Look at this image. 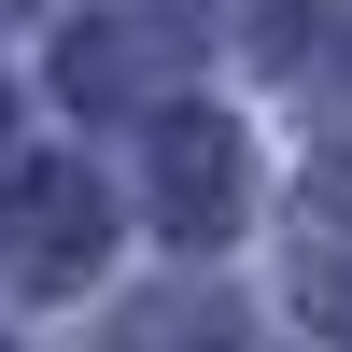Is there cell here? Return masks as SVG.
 Segmentation results:
<instances>
[{
    "instance_id": "cell-3",
    "label": "cell",
    "mask_w": 352,
    "mask_h": 352,
    "mask_svg": "<svg viewBox=\"0 0 352 352\" xmlns=\"http://www.w3.org/2000/svg\"><path fill=\"white\" fill-rule=\"evenodd\" d=\"M310 226H324V240H296V310L352 324V197H310Z\"/></svg>"
},
{
    "instance_id": "cell-1",
    "label": "cell",
    "mask_w": 352,
    "mask_h": 352,
    "mask_svg": "<svg viewBox=\"0 0 352 352\" xmlns=\"http://www.w3.org/2000/svg\"><path fill=\"white\" fill-rule=\"evenodd\" d=\"M0 254H14V282H85L99 268V184L71 155H28L0 184Z\"/></svg>"
},
{
    "instance_id": "cell-2",
    "label": "cell",
    "mask_w": 352,
    "mask_h": 352,
    "mask_svg": "<svg viewBox=\"0 0 352 352\" xmlns=\"http://www.w3.org/2000/svg\"><path fill=\"white\" fill-rule=\"evenodd\" d=\"M155 197H169V226H184V240H212V226L240 212V141H226L212 113H169V141H155Z\"/></svg>"
}]
</instances>
